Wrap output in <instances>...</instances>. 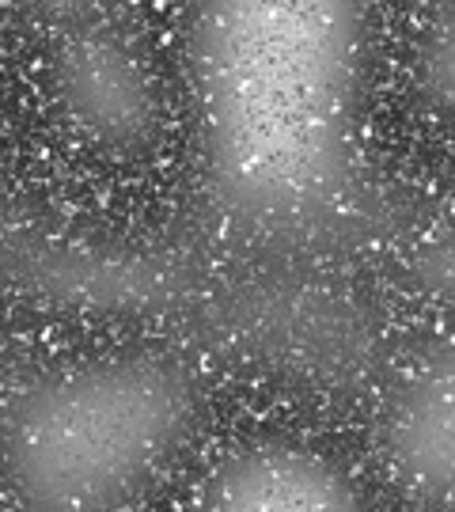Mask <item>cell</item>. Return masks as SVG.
<instances>
[{
    "mask_svg": "<svg viewBox=\"0 0 455 512\" xmlns=\"http://www.w3.org/2000/svg\"><path fill=\"white\" fill-rule=\"evenodd\" d=\"M364 0H194L186 92L217 202L251 224L334 209L357 167Z\"/></svg>",
    "mask_w": 455,
    "mask_h": 512,
    "instance_id": "obj_1",
    "label": "cell"
},
{
    "mask_svg": "<svg viewBox=\"0 0 455 512\" xmlns=\"http://www.w3.org/2000/svg\"><path fill=\"white\" fill-rule=\"evenodd\" d=\"M194 391L175 365L114 357L73 365L19 395L4 429V475L31 509H122L175 459Z\"/></svg>",
    "mask_w": 455,
    "mask_h": 512,
    "instance_id": "obj_2",
    "label": "cell"
},
{
    "mask_svg": "<svg viewBox=\"0 0 455 512\" xmlns=\"http://www.w3.org/2000/svg\"><path fill=\"white\" fill-rule=\"evenodd\" d=\"M383 459L406 497L455 509V330L402 376L383 418Z\"/></svg>",
    "mask_w": 455,
    "mask_h": 512,
    "instance_id": "obj_3",
    "label": "cell"
},
{
    "mask_svg": "<svg viewBox=\"0 0 455 512\" xmlns=\"http://www.w3.org/2000/svg\"><path fill=\"white\" fill-rule=\"evenodd\" d=\"M57 99L84 141L133 152L156 126V84L145 57L114 31H80L57 57Z\"/></svg>",
    "mask_w": 455,
    "mask_h": 512,
    "instance_id": "obj_4",
    "label": "cell"
},
{
    "mask_svg": "<svg viewBox=\"0 0 455 512\" xmlns=\"http://www.w3.org/2000/svg\"><path fill=\"white\" fill-rule=\"evenodd\" d=\"M194 505L217 512H346L361 505L342 463L300 440H247L198 482Z\"/></svg>",
    "mask_w": 455,
    "mask_h": 512,
    "instance_id": "obj_5",
    "label": "cell"
},
{
    "mask_svg": "<svg viewBox=\"0 0 455 512\" xmlns=\"http://www.w3.org/2000/svg\"><path fill=\"white\" fill-rule=\"evenodd\" d=\"M418 88L433 107L455 118V0H448V8L421 38Z\"/></svg>",
    "mask_w": 455,
    "mask_h": 512,
    "instance_id": "obj_6",
    "label": "cell"
},
{
    "mask_svg": "<svg viewBox=\"0 0 455 512\" xmlns=\"http://www.w3.org/2000/svg\"><path fill=\"white\" fill-rule=\"evenodd\" d=\"M35 4H46V8H57V12H88V8L107 4V0H35Z\"/></svg>",
    "mask_w": 455,
    "mask_h": 512,
    "instance_id": "obj_7",
    "label": "cell"
}]
</instances>
